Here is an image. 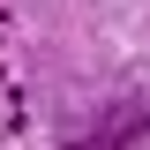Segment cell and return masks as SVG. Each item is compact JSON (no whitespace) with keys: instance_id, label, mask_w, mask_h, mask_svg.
<instances>
[{"instance_id":"obj_1","label":"cell","mask_w":150,"mask_h":150,"mask_svg":"<svg viewBox=\"0 0 150 150\" xmlns=\"http://www.w3.org/2000/svg\"><path fill=\"white\" fill-rule=\"evenodd\" d=\"M135 135H143V112H112V120H105V135H90L83 150H120V143H135Z\"/></svg>"}]
</instances>
